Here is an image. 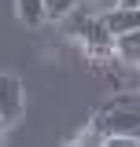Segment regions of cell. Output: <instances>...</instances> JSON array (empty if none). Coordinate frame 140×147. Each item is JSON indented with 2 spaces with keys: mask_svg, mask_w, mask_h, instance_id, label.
<instances>
[{
  "mask_svg": "<svg viewBox=\"0 0 140 147\" xmlns=\"http://www.w3.org/2000/svg\"><path fill=\"white\" fill-rule=\"evenodd\" d=\"M81 48H85L96 63H103V59H114V37H111V30L103 26V18L100 15H88L85 18V30H81Z\"/></svg>",
  "mask_w": 140,
  "mask_h": 147,
  "instance_id": "cell-1",
  "label": "cell"
},
{
  "mask_svg": "<svg viewBox=\"0 0 140 147\" xmlns=\"http://www.w3.org/2000/svg\"><path fill=\"white\" fill-rule=\"evenodd\" d=\"M22 103H26V96H22V81H18L15 74H0V125H15L18 118H22Z\"/></svg>",
  "mask_w": 140,
  "mask_h": 147,
  "instance_id": "cell-2",
  "label": "cell"
},
{
  "mask_svg": "<svg viewBox=\"0 0 140 147\" xmlns=\"http://www.w3.org/2000/svg\"><path fill=\"white\" fill-rule=\"evenodd\" d=\"M107 136H125V132H140V110H111L107 107L100 118H92Z\"/></svg>",
  "mask_w": 140,
  "mask_h": 147,
  "instance_id": "cell-3",
  "label": "cell"
},
{
  "mask_svg": "<svg viewBox=\"0 0 140 147\" xmlns=\"http://www.w3.org/2000/svg\"><path fill=\"white\" fill-rule=\"evenodd\" d=\"M114 55L122 59L125 66L140 63V30H125V33L114 37Z\"/></svg>",
  "mask_w": 140,
  "mask_h": 147,
  "instance_id": "cell-4",
  "label": "cell"
},
{
  "mask_svg": "<svg viewBox=\"0 0 140 147\" xmlns=\"http://www.w3.org/2000/svg\"><path fill=\"white\" fill-rule=\"evenodd\" d=\"M15 11H18V22L30 26V30H37V26L48 22V15H44V0H15Z\"/></svg>",
  "mask_w": 140,
  "mask_h": 147,
  "instance_id": "cell-5",
  "label": "cell"
},
{
  "mask_svg": "<svg viewBox=\"0 0 140 147\" xmlns=\"http://www.w3.org/2000/svg\"><path fill=\"white\" fill-rule=\"evenodd\" d=\"M74 144H77V147H103V144H107V132L92 121V125H85L81 132H77V140H74Z\"/></svg>",
  "mask_w": 140,
  "mask_h": 147,
  "instance_id": "cell-6",
  "label": "cell"
},
{
  "mask_svg": "<svg viewBox=\"0 0 140 147\" xmlns=\"http://www.w3.org/2000/svg\"><path fill=\"white\" fill-rule=\"evenodd\" d=\"M85 0H44V15L52 18V22H59L63 15H70L74 7H81Z\"/></svg>",
  "mask_w": 140,
  "mask_h": 147,
  "instance_id": "cell-7",
  "label": "cell"
},
{
  "mask_svg": "<svg viewBox=\"0 0 140 147\" xmlns=\"http://www.w3.org/2000/svg\"><path fill=\"white\" fill-rule=\"evenodd\" d=\"M107 147H140V132H125V136H107Z\"/></svg>",
  "mask_w": 140,
  "mask_h": 147,
  "instance_id": "cell-8",
  "label": "cell"
},
{
  "mask_svg": "<svg viewBox=\"0 0 140 147\" xmlns=\"http://www.w3.org/2000/svg\"><path fill=\"white\" fill-rule=\"evenodd\" d=\"M88 4H92V7H96V15H100V11H111V7H118L122 0H88Z\"/></svg>",
  "mask_w": 140,
  "mask_h": 147,
  "instance_id": "cell-9",
  "label": "cell"
},
{
  "mask_svg": "<svg viewBox=\"0 0 140 147\" xmlns=\"http://www.w3.org/2000/svg\"><path fill=\"white\" fill-rule=\"evenodd\" d=\"M122 7H140V0H122Z\"/></svg>",
  "mask_w": 140,
  "mask_h": 147,
  "instance_id": "cell-10",
  "label": "cell"
},
{
  "mask_svg": "<svg viewBox=\"0 0 140 147\" xmlns=\"http://www.w3.org/2000/svg\"><path fill=\"white\" fill-rule=\"evenodd\" d=\"M0 132H4V125H0Z\"/></svg>",
  "mask_w": 140,
  "mask_h": 147,
  "instance_id": "cell-11",
  "label": "cell"
},
{
  "mask_svg": "<svg viewBox=\"0 0 140 147\" xmlns=\"http://www.w3.org/2000/svg\"><path fill=\"white\" fill-rule=\"evenodd\" d=\"M103 147H107V144H103Z\"/></svg>",
  "mask_w": 140,
  "mask_h": 147,
  "instance_id": "cell-12",
  "label": "cell"
}]
</instances>
